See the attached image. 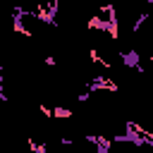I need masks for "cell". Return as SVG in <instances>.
Segmentation results:
<instances>
[{
  "mask_svg": "<svg viewBox=\"0 0 153 153\" xmlns=\"http://www.w3.org/2000/svg\"><path fill=\"white\" fill-rule=\"evenodd\" d=\"M53 117H55V120H72L74 112H72L67 105H55V108H53Z\"/></svg>",
  "mask_w": 153,
  "mask_h": 153,
  "instance_id": "cell-1",
  "label": "cell"
}]
</instances>
